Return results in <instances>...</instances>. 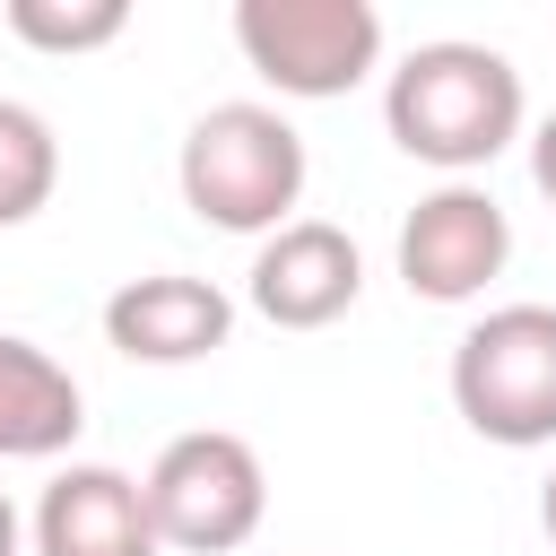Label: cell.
Wrapping results in <instances>:
<instances>
[{
  "label": "cell",
  "instance_id": "obj_1",
  "mask_svg": "<svg viewBox=\"0 0 556 556\" xmlns=\"http://www.w3.org/2000/svg\"><path fill=\"white\" fill-rule=\"evenodd\" d=\"M530 122V96H521V70L495 52V43H469V35H434L417 43L391 78H382V130L400 156L469 182L478 165H495Z\"/></svg>",
  "mask_w": 556,
  "mask_h": 556
},
{
  "label": "cell",
  "instance_id": "obj_2",
  "mask_svg": "<svg viewBox=\"0 0 556 556\" xmlns=\"http://www.w3.org/2000/svg\"><path fill=\"white\" fill-rule=\"evenodd\" d=\"M304 174H313L304 130H295L278 104H252V96L208 104V113L182 130V148H174L182 208H191L200 226H217V235H252V243L278 235V226H295V208H304Z\"/></svg>",
  "mask_w": 556,
  "mask_h": 556
},
{
  "label": "cell",
  "instance_id": "obj_3",
  "mask_svg": "<svg viewBox=\"0 0 556 556\" xmlns=\"http://www.w3.org/2000/svg\"><path fill=\"white\" fill-rule=\"evenodd\" d=\"M452 408L478 443H556V304H495L452 348Z\"/></svg>",
  "mask_w": 556,
  "mask_h": 556
},
{
  "label": "cell",
  "instance_id": "obj_4",
  "mask_svg": "<svg viewBox=\"0 0 556 556\" xmlns=\"http://www.w3.org/2000/svg\"><path fill=\"white\" fill-rule=\"evenodd\" d=\"M235 43L278 96L330 104L382 70V9L374 0H235Z\"/></svg>",
  "mask_w": 556,
  "mask_h": 556
},
{
  "label": "cell",
  "instance_id": "obj_5",
  "mask_svg": "<svg viewBox=\"0 0 556 556\" xmlns=\"http://www.w3.org/2000/svg\"><path fill=\"white\" fill-rule=\"evenodd\" d=\"M139 486H148L156 539L182 547V556H226V547H243V539L261 530V513H269V469H261V452H252L243 434H226V426L174 434V443L148 460Z\"/></svg>",
  "mask_w": 556,
  "mask_h": 556
},
{
  "label": "cell",
  "instance_id": "obj_6",
  "mask_svg": "<svg viewBox=\"0 0 556 556\" xmlns=\"http://www.w3.org/2000/svg\"><path fill=\"white\" fill-rule=\"evenodd\" d=\"M513 261V217L486 182H434L400 217V278L426 304H469L504 278Z\"/></svg>",
  "mask_w": 556,
  "mask_h": 556
},
{
  "label": "cell",
  "instance_id": "obj_7",
  "mask_svg": "<svg viewBox=\"0 0 556 556\" xmlns=\"http://www.w3.org/2000/svg\"><path fill=\"white\" fill-rule=\"evenodd\" d=\"M243 295H252V313L278 321V330H330V321L356 313V295H365V252H356L348 226L295 217V226L261 235Z\"/></svg>",
  "mask_w": 556,
  "mask_h": 556
},
{
  "label": "cell",
  "instance_id": "obj_8",
  "mask_svg": "<svg viewBox=\"0 0 556 556\" xmlns=\"http://www.w3.org/2000/svg\"><path fill=\"white\" fill-rule=\"evenodd\" d=\"M104 339L130 365H200L235 339V295L191 269H148L104 295Z\"/></svg>",
  "mask_w": 556,
  "mask_h": 556
},
{
  "label": "cell",
  "instance_id": "obj_9",
  "mask_svg": "<svg viewBox=\"0 0 556 556\" xmlns=\"http://www.w3.org/2000/svg\"><path fill=\"white\" fill-rule=\"evenodd\" d=\"M35 556H165L156 521H148V486L113 460H70L26 521Z\"/></svg>",
  "mask_w": 556,
  "mask_h": 556
},
{
  "label": "cell",
  "instance_id": "obj_10",
  "mask_svg": "<svg viewBox=\"0 0 556 556\" xmlns=\"http://www.w3.org/2000/svg\"><path fill=\"white\" fill-rule=\"evenodd\" d=\"M78 426H87L78 374L52 348L0 330V460H61L78 443Z\"/></svg>",
  "mask_w": 556,
  "mask_h": 556
},
{
  "label": "cell",
  "instance_id": "obj_11",
  "mask_svg": "<svg viewBox=\"0 0 556 556\" xmlns=\"http://www.w3.org/2000/svg\"><path fill=\"white\" fill-rule=\"evenodd\" d=\"M52 191H61V139H52V122L35 104L0 96V235L26 226V217H43Z\"/></svg>",
  "mask_w": 556,
  "mask_h": 556
},
{
  "label": "cell",
  "instance_id": "obj_12",
  "mask_svg": "<svg viewBox=\"0 0 556 556\" xmlns=\"http://www.w3.org/2000/svg\"><path fill=\"white\" fill-rule=\"evenodd\" d=\"M122 26H130V0H9V35L26 52H61V61L122 43Z\"/></svg>",
  "mask_w": 556,
  "mask_h": 556
},
{
  "label": "cell",
  "instance_id": "obj_13",
  "mask_svg": "<svg viewBox=\"0 0 556 556\" xmlns=\"http://www.w3.org/2000/svg\"><path fill=\"white\" fill-rule=\"evenodd\" d=\"M530 182H539V191L556 200V113H547V122L530 130Z\"/></svg>",
  "mask_w": 556,
  "mask_h": 556
},
{
  "label": "cell",
  "instance_id": "obj_14",
  "mask_svg": "<svg viewBox=\"0 0 556 556\" xmlns=\"http://www.w3.org/2000/svg\"><path fill=\"white\" fill-rule=\"evenodd\" d=\"M0 556H26V521H17L9 495H0Z\"/></svg>",
  "mask_w": 556,
  "mask_h": 556
},
{
  "label": "cell",
  "instance_id": "obj_15",
  "mask_svg": "<svg viewBox=\"0 0 556 556\" xmlns=\"http://www.w3.org/2000/svg\"><path fill=\"white\" fill-rule=\"evenodd\" d=\"M539 530H547V547H556V469H547V486H539Z\"/></svg>",
  "mask_w": 556,
  "mask_h": 556
}]
</instances>
